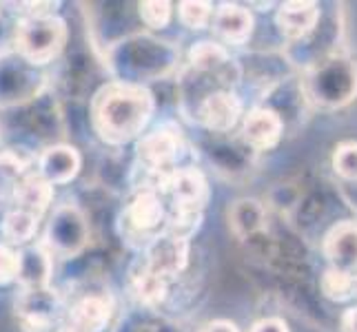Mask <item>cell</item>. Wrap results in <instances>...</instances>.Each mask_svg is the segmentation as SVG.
Segmentation results:
<instances>
[{
  "mask_svg": "<svg viewBox=\"0 0 357 332\" xmlns=\"http://www.w3.org/2000/svg\"><path fill=\"white\" fill-rule=\"evenodd\" d=\"M155 109L153 93L133 82H112L93 95L91 125L107 144L138 140Z\"/></svg>",
  "mask_w": 357,
  "mask_h": 332,
  "instance_id": "1",
  "label": "cell"
},
{
  "mask_svg": "<svg viewBox=\"0 0 357 332\" xmlns=\"http://www.w3.org/2000/svg\"><path fill=\"white\" fill-rule=\"evenodd\" d=\"M69 38L60 16H24L14 24V47L29 65H49L63 54Z\"/></svg>",
  "mask_w": 357,
  "mask_h": 332,
  "instance_id": "2",
  "label": "cell"
},
{
  "mask_svg": "<svg viewBox=\"0 0 357 332\" xmlns=\"http://www.w3.org/2000/svg\"><path fill=\"white\" fill-rule=\"evenodd\" d=\"M122 224H125V237L138 239V244L144 248L155 237L162 235L167 224V208L160 193L153 189L140 191L122 213Z\"/></svg>",
  "mask_w": 357,
  "mask_h": 332,
  "instance_id": "3",
  "label": "cell"
},
{
  "mask_svg": "<svg viewBox=\"0 0 357 332\" xmlns=\"http://www.w3.org/2000/svg\"><path fill=\"white\" fill-rule=\"evenodd\" d=\"M155 193H165L171 198V211H193L202 213V208L208 198L206 180L198 168L184 166L174 168L171 173L158 177L151 187Z\"/></svg>",
  "mask_w": 357,
  "mask_h": 332,
  "instance_id": "4",
  "label": "cell"
},
{
  "mask_svg": "<svg viewBox=\"0 0 357 332\" xmlns=\"http://www.w3.org/2000/svg\"><path fill=\"white\" fill-rule=\"evenodd\" d=\"M180 153H182L180 131L169 129V127H160L151 133L142 135L138 144H135L138 162L142 164L144 171L153 173L155 180L176 168Z\"/></svg>",
  "mask_w": 357,
  "mask_h": 332,
  "instance_id": "5",
  "label": "cell"
},
{
  "mask_svg": "<svg viewBox=\"0 0 357 332\" xmlns=\"http://www.w3.org/2000/svg\"><path fill=\"white\" fill-rule=\"evenodd\" d=\"M189 262V242L187 239H176L169 235L155 237L149 246H146V260L144 266L151 270L153 275L171 281L176 275H180Z\"/></svg>",
  "mask_w": 357,
  "mask_h": 332,
  "instance_id": "6",
  "label": "cell"
},
{
  "mask_svg": "<svg viewBox=\"0 0 357 332\" xmlns=\"http://www.w3.org/2000/svg\"><path fill=\"white\" fill-rule=\"evenodd\" d=\"M242 118L240 97L229 89H218L208 93L198 106V120L202 127L215 133H227L238 125Z\"/></svg>",
  "mask_w": 357,
  "mask_h": 332,
  "instance_id": "7",
  "label": "cell"
},
{
  "mask_svg": "<svg viewBox=\"0 0 357 332\" xmlns=\"http://www.w3.org/2000/svg\"><path fill=\"white\" fill-rule=\"evenodd\" d=\"M282 131H284V122H282L278 111L268 106L249 111L242 122V140L255 151L273 149L282 138Z\"/></svg>",
  "mask_w": 357,
  "mask_h": 332,
  "instance_id": "8",
  "label": "cell"
},
{
  "mask_svg": "<svg viewBox=\"0 0 357 332\" xmlns=\"http://www.w3.org/2000/svg\"><path fill=\"white\" fill-rule=\"evenodd\" d=\"M82 166L80 153L67 144H56L45 149L38 157V175L45 177L52 187H63L76 180Z\"/></svg>",
  "mask_w": 357,
  "mask_h": 332,
  "instance_id": "9",
  "label": "cell"
},
{
  "mask_svg": "<svg viewBox=\"0 0 357 332\" xmlns=\"http://www.w3.org/2000/svg\"><path fill=\"white\" fill-rule=\"evenodd\" d=\"M324 255L335 270H357V221H340L324 237Z\"/></svg>",
  "mask_w": 357,
  "mask_h": 332,
  "instance_id": "10",
  "label": "cell"
},
{
  "mask_svg": "<svg viewBox=\"0 0 357 332\" xmlns=\"http://www.w3.org/2000/svg\"><path fill=\"white\" fill-rule=\"evenodd\" d=\"M213 29L229 45H244L253 33V16L236 3H222L213 11Z\"/></svg>",
  "mask_w": 357,
  "mask_h": 332,
  "instance_id": "11",
  "label": "cell"
},
{
  "mask_svg": "<svg viewBox=\"0 0 357 332\" xmlns=\"http://www.w3.org/2000/svg\"><path fill=\"white\" fill-rule=\"evenodd\" d=\"M112 319V301L102 294H87L69 308V328L76 332H102Z\"/></svg>",
  "mask_w": 357,
  "mask_h": 332,
  "instance_id": "12",
  "label": "cell"
},
{
  "mask_svg": "<svg viewBox=\"0 0 357 332\" xmlns=\"http://www.w3.org/2000/svg\"><path fill=\"white\" fill-rule=\"evenodd\" d=\"M11 198L16 202V208L40 219L54 204V187L38 173H27L11 191Z\"/></svg>",
  "mask_w": 357,
  "mask_h": 332,
  "instance_id": "13",
  "label": "cell"
},
{
  "mask_svg": "<svg viewBox=\"0 0 357 332\" xmlns=\"http://www.w3.org/2000/svg\"><path fill=\"white\" fill-rule=\"evenodd\" d=\"M275 22L289 40H302L317 27L319 9L315 3H284L278 9Z\"/></svg>",
  "mask_w": 357,
  "mask_h": 332,
  "instance_id": "14",
  "label": "cell"
},
{
  "mask_svg": "<svg viewBox=\"0 0 357 332\" xmlns=\"http://www.w3.org/2000/svg\"><path fill=\"white\" fill-rule=\"evenodd\" d=\"M20 257V273L18 279L27 290H45L52 277V257L40 246L18 253Z\"/></svg>",
  "mask_w": 357,
  "mask_h": 332,
  "instance_id": "15",
  "label": "cell"
},
{
  "mask_svg": "<svg viewBox=\"0 0 357 332\" xmlns=\"http://www.w3.org/2000/svg\"><path fill=\"white\" fill-rule=\"evenodd\" d=\"M131 290L133 297L144 306H158L160 301H165L167 292H169V281L153 275L149 268L142 266L131 273Z\"/></svg>",
  "mask_w": 357,
  "mask_h": 332,
  "instance_id": "16",
  "label": "cell"
},
{
  "mask_svg": "<svg viewBox=\"0 0 357 332\" xmlns=\"http://www.w3.org/2000/svg\"><path fill=\"white\" fill-rule=\"evenodd\" d=\"M189 63L195 71L202 73H222L231 67L233 60L229 58V52L218 42L202 40L195 42L189 52Z\"/></svg>",
  "mask_w": 357,
  "mask_h": 332,
  "instance_id": "17",
  "label": "cell"
},
{
  "mask_svg": "<svg viewBox=\"0 0 357 332\" xmlns=\"http://www.w3.org/2000/svg\"><path fill=\"white\" fill-rule=\"evenodd\" d=\"M0 230H3V235L9 244L24 246L36 237V232H38V217L20 211V208H14V211L5 213Z\"/></svg>",
  "mask_w": 357,
  "mask_h": 332,
  "instance_id": "18",
  "label": "cell"
},
{
  "mask_svg": "<svg viewBox=\"0 0 357 332\" xmlns=\"http://www.w3.org/2000/svg\"><path fill=\"white\" fill-rule=\"evenodd\" d=\"M29 159L16 149L0 153V193L14 191L16 184L24 177V171L29 168Z\"/></svg>",
  "mask_w": 357,
  "mask_h": 332,
  "instance_id": "19",
  "label": "cell"
},
{
  "mask_svg": "<svg viewBox=\"0 0 357 332\" xmlns=\"http://www.w3.org/2000/svg\"><path fill=\"white\" fill-rule=\"evenodd\" d=\"M178 18L187 29H204L213 18V5L202 0H182L178 3Z\"/></svg>",
  "mask_w": 357,
  "mask_h": 332,
  "instance_id": "20",
  "label": "cell"
},
{
  "mask_svg": "<svg viewBox=\"0 0 357 332\" xmlns=\"http://www.w3.org/2000/svg\"><path fill=\"white\" fill-rule=\"evenodd\" d=\"M140 20L151 29H165L174 16V5L167 0H146L138 5Z\"/></svg>",
  "mask_w": 357,
  "mask_h": 332,
  "instance_id": "21",
  "label": "cell"
},
{
  "mask_svg": "<svg viewBox=\"0 0 357 332\" xmlns=\"http://www.w3.org/2000/svg\"><path fill=\"white\" fill-rule=\"evenodd\" d=\"M351 279L353 275L342 273V270L328 268L322 275V292L333 301H347L351 299Z\"/></svg>",
  "mask_w": 357,
  "mask_h": 332,
  "instance_id": "22",
  "label": "cell"
},
{
  "mask_svg": "<svg viewBox=\"0 0 357 332\" xmlns=\"http://www.w3.org/2000/svg\"><path fill=\"white\" fill-rule=\"evenodd\" d=\"M335 173L344 180H357V142H344L333 155Z\"/></svg>",
  "mask_w": 357,
  "mask_h": 332,
  "instance_id": "23",
  "label": "cell"
},
{
  "mask_svg": "<svg viewBox=\"0 0 357 332\" xmlns=\"http://www.w3.org/2000/svg\"><path fill=\"white\" fill-rule=\"evenodd\" d=\"M20 273V257L16 251H11L9 246L0 244V286L11 284L18 279Z\"/></svg>",
  "mask_w": 357,
  "mask_h": 332,
  "instance_id": "24",
  "label": "cell"
},
{
  "mask_svg": "<svg viewBox=\"0 0 357 332\" xmlns=\"http://www.w3.org/2000/svg\"><path fill=\"white\" fill-rule=\"evenodd\" d=\"M251 332H289L287 324L278 317H268V319H260Z\"/></svg>",
  "mask_w": 357,
  "mask_h": 332,
  "instance_id": "25",
  "label": "cell"
},
{
  "mask_svg": "<svg viewBox=\"0 0 357 332\" xmlns=\"http://www.w3.org/2000/svg\"><path fill=\"white\" fill-rule=\"evenodd\" d=\"M200 332H240V330L236 324L225 322V319H218V322H208L206 326H202Z\"/></svg>",
  "mask_w": 357,
  "mask_h": 332,
  "instance_id": "26",
  "label": "cell"
},
{
  "mask_svg": "<svg viewBox=\"0 0 357 332\" xmlns=\"http://www.w3.org/2000/svg\"><path fill=\"white\" fill-rule=\"evenodd\" d=\"M342 332H357V308H351L342 319Z\"/></svg>",
  "mask_w": 357,
  "mask_h": 332,
  "instance_id": "27",
  "label": "cell"
},
{
  "mask_svg": "<svg viewBox=\"0 0 357 332\" xmlns=\"http://www.w3.org/2000/svg\"><path fill=\"white\" fill-rule=\"evenodd\" d=\"M351 297H355V299H357V275L351 279Z\"/></svg>",
  "mask_w": 357,
  "mask_h": 332,
  "instance_id": "28",
  "label": "cell"
},
{
  "mask_svg": "<svg viewBox=\"0 0 357 332\" xmlns=\"http://www.w3.org/2000/svg\"><path fill=\"white\" fill-rule=\"evenodd\" d=\"M58 332H76V330H71V328H69V326H67V328H60V330H58Z\"/></svg>",
  "mask_w": 357,
  "mask_h": 332,
  "instance_id": "29",
  "label": "cell"
}]
</instances>
